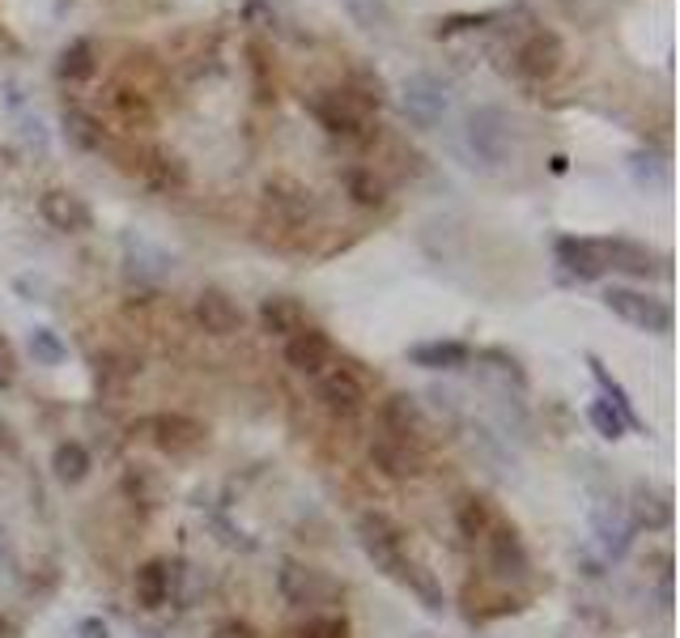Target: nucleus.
I'll use <instances>...</instances> for the list:
<instances>
[{
    "label": "nucleus",
    "mask_w": 680,
    "mask_h": 638,
    "mask_svg": "<svg viewBox=\"0 0 680 638\" xmlns=\"http://www.w3.org/2000/svg\"><path fill=\"white\" fill-rule=\"evenodd\" d=\"M111 103H115V112H119V119H124V124H140V128H145V124H149V119H154V107H149V98H145V94H136V90H115V98H111Z\"/></svg>",
    "instance_id": "obj_34"
},
{
    "label": "nucleus",
    "mask_w": 680,
    "mask_h": 638,
    "mask_svg": "<svg viewBox=\"0 0 680 638\" xmlns=\"http://www.w3.org/2000/svg\"><path fill=\"white\" fill-rule=\"evenodd\" d=\"M490 566L498 579H527V571H532V557H527V545H523V536H519L511 524H493L490 532Z\"/></svg>",
    "instance_id": "obj_12"
},
{
    "label": "nucleus",
    "mask_w": 680,
    "mask_h": 638,
    "mask_svg": "<svg viewBox=\"0 0 680 638\" xmlns=\"http://www.w3.org/2000/svg\"><path fill=\"white\" fill-rule=\"evenodd\" d=\"M124 260H128V278L136 281H163L170 273V255L133 234H124Z\"/></svg>",
    "instance_id": "obj_22"
},
{
    "label": "nucleus",
    "mask_w": 680,
    "mask_h": 638,
    "mask_svg": "<svg viewBox=\"0 0 680 638\" xmlns=\"http://www.w3.org/2000/svg\"><path fill=\"white\" fill-rule=\"evenodd\" d=\"M260 328L269 336H281V341H290V336H299L306 328V311H302L299 299H290V294H269L264 303H260Z\"/></svg>",
    "instance_id": "obj_18"
},
{
    "label": "nucleus",
    "mask_w": 680,
    "mask_h": 638,
    "mask_svg": "<svg viewBox=\"0 0 680 638\" xmlns=\"http://www.w3.org/2000/svg\"><path fill=\"white\" fill-rule=\"evenodd\" d=\"M502 13L498 9H485V13H451V18H442L435 27L438 39H451V34H463V30H477V27H490V22H498Z\"/></svg>",
    "instance_id": "obj_35"
},
{
    "label": "nucleus",
    "mask_w": 680,
    "mask_h": 638,
    "mask_svg": "<svg viewBox=\"0 0 680 638\" xmlns=\"http://www.w3.org/2000/svg\"><path fill=\"white\" fill-rule=\"evenodd\" d=\"M566 64V43L557 30H532L515 48V73L523 82H553Z\"/></svg>",
    "instance_id": "obj_6"
},
{
    "label": "nucleus",
    "mask_w": 680,
    "mask_h": 638,
    "mask_svg": "<svg viewBox=\"0 0 680 638\" xmlns=\"http://www.w3.org/2000/svg\"><path fill=\"white\" fill-rule=\"evenodd\" d=\"M463 149L472 154V163L477 167H502V163H511V154H515V133H511V119L502 107H477V112H468L463 119Z\"/></svg>",
    "instance_id": "obj_2"
},
{
    "label": "nucleus",
    "mask_w": 680,
    "mask_h": 638,
    "mask_svg": "<svg viewBox=\"0 0 680 638\" xmlns=\"http://www.w3.org/2000/svg\"><path fill=\"white\" fill-rule=\"evenodd\" d=\"M456 527H460L463 541H477V536H485V532L493 527L490 502H485V499H468L460 506V515H456Z\"/></svg>",
    "instance_id": "obj_32"
},
{
    "label": "nucleus",
    "mask_w": 680,
    "mask_h": 638,
    "mask_svg": "<svg viewBox=\"0 0 680 638\" xmlns=\"http://www.w3.org/2000/svg\"><path fill=\"white\" fill-rule=\"evenodd\" d=\"M332 358H336V349H332L327 333H320V328H302L299 336L285 341V362L299 375H315L320 379L327 366H332Z\"/></svg>",
    "instance_id": "obj_16"
},
{
    "label": "nucleus",
    "mask_w": 680,
    "mask_h": 638,
    "mask_svg": "<svg viewBox=\"0 0 680 638\" xmlns=\"http://www.w3.org/2000/svg\"><path fill=\"white\" fill-rule=\"evenodd\" d=\"M94 73H98V56H94V43H90V39H73V43L60 48V56H55V77L64 85H85Z\"/></svg>",
    "instance_id": "obj_21"
},
{
    "label": "nucleus",
    "mask_w": 680,
    "mask_h": 638,
    "mask_svg": "<svg viewBox=\"0 0 680 638\" xmlns=\"http://www.w3.org/2000/svg\"><path fill=\"white\" fill-rule=\"evenodd\" d=\"M140 175H145V184L154 188V192H184L188 188V163L179 158V154H170V149H149L145 154V163H140Z\"/></svg>",
    "instance_id": "obj_19"
},
{
    "label": "nucleus",
    "mask_w": 680,
    "mask_h": 638,
    "mask_svg": "<svg viewBox=\"0 0 680 638\" xmlns=\"http://www.w3.org/2000/svg\"><path fill=\"white\" fill-rule=\"evenodd\" d=\"M52 472L64 481V485H77L90 477V451L82 443H73V439H64V443H55L52 451Z\"/></svg>",
    "instance_id": "obj_29"
},
{
    "label": "nucleus",
    "mask_w": 680,
    "mask_h": 638,
    "mask_svg": "<svg viewBox=\"0 0 680 638\" xmlns=\"http://www.w3.org/2000/svg\"><path fill=\"white\" fill-rule=\"evenodd\" d=\"M375 107L379 103L370 94L354 90V85H345V90H320L311 98V115L320 119V128H324L327 137L349 140V145H366V140L375 137Z\"/></svg>",
    "instance_id": "obj_1"
},
{
    "label": "nucleus",
    "mask_w": 680,
    "mask_h": 638,
    "mask_svg": "<svg viewBox=\"0 0 680 638\" xmlns=\"http://www.w3.org/2000/svg\"><path fill=\"white\" fill-rule=\"evenodd\" d=\"M13 379H18V354H13V345L0 336V391L13 388Z\"/></svg>",
    "instance_id": "obj_38"
},
{
    "label": "nucleus",
    "mask_w": 680,
    "mask_h": 638,
    "mask_svg": "<svg viewBox=\"0 0 680 638\" xmlns=\"http://www.w3.org/2000/svg\"><path fill=\"white\" fill-rule=\"evenodd\" d=\"M400 107L417 128H438L451 112V94L435 73H412L400 82Z\"/></svg>",
    "instance_id": "obj_8"
},
{
    "label": "nucleus",
    "mask_w": 680,
    "mask_h": 638,
    "mask_svg": "<svg viewBox=\"0 0 680 638\" xmlns=\"http://www.w3.org/2000/svg\"><path fill=\"white\" fill-rule=\"evenodd\" d=\"M379 430L396 435V439H408V443H421L426 435V417H421V405L408 396V391H396L387 396L379 409Z\"/></svg>",
    "instance_id": "obj_17"
},
{
    "label": "nucleus",
    "mask_w": 680,
    "mask_h": 638,
    "mask_svg": "<svg viewBox=\"0 0 680 638\" xmlns=\"http://www.w3.org/2000/svg\"><path fill=\"white\" fill-rule=\"evenodd\" d=\"M213 638H260L255 635V626L251 621H239V617H226L218 630H213Z\"/></svg>",
    "instance_id": "obj_40"
},
{
    "label": "nucleus",
    "mask_w": 680,
    "mask_h": 638,
    "mask_svg": "<svg viewBox=\"0 0 680 638\" xmlns=\"http://www.w3.org/2000/svg\"><path fill=\"white\" fill-rule=\"evenodd\" d=\"M22 137H27V145H34L39 154H48V128H43L39 115H27V119H22Z\"/></svg>",
    "instance_id": "obj_39"
},
{
    "label": "nucleus",
    "mask_w": 680,
    "mask_h": 638,
    "mask_svg": "<svg viewBox=\"0 0 680 638\" xmlns=\"http://www.w3.org/2000/svg\"><path fill=\"white\" fill-rule=\"evenodd\" d=\"M345 188H349V196H354V205H362V209H379L383 200H387V192H383V184L375 179V170H345Z\"/></svg>",
    "instance_id": "obj_31"
},
{
    "label": "nucleus",
    "mask_w": 680,
    "mask_h": 638,
    "mask_svg": "<svg viewBox=\"0 0 680 638\" xmlns=\"http://www.w3.org/2000/svg\"><path fill=\"white\" fill-rule=\"evenodd\" d=\"M27 349H30V358L39 362V366H60V362L69 358V345L60 341L55 328H30Z\"/></svg>",
    "instance_id": "obj_30"
},
{
    "label": "nucleus",
    "mask_w": 680,
    "mask_h": 638,
    "mask_svg": "<svg viewBox=\"0 0 680 638\" xmlns=\"http://www.w3.org/2000/svg\"><path fill=\"white\" fill-rule=\"evenodd\" d=\"M408 362L421 370H460L472 362V349L463 341H421L408 349Z\"/></svg>",
    "instance_id": "obj_20"
},
{
    "label": "nucleus",
    "mask_w": 680,
    "mask_h": 638,
    "mask_svg": "<svg viewBox=\"0 0 680 638\" xmlns=\"http://www.w3.org/2000/svg\"><path fill=\"white\" fill-rule=\"evenodd\" d=\"M264 196H269V209H276L285 222H302L311 213V192L299 188V184H290V179H272Z\"/></svg>",
    "instance_id": "obj_27"
},
{
    "label": "nucleus",
    "mask_w": 680,
    "mask_h": 638,
    "mask_svg": "<svg viewBox=\"0 0 680 638\" xmlns=\"http://www.w3.org/2000/svg\"><path fill=\"white\" fill-rule=\"evenodd\" d=\"M587 366H592V379L599 384V391H604V405H613L617 414H621V421H626V430H642V421H638V414H634V405H629V391L608 375V366L599 358H587Z\"/></svg>",
    "instance_id": "obj_28"
},
{
    "label": "nucleus",
    "mask_w": 680,
    "mask_h": 638,
    "mask_svg": "<svg viewBox=\"0 0 680 638\" xmlns=\"http://www.w3.org/2000/svg\"><path fill=\"white\" fill-rule=\"evenodd\" d=\"M39 213L60 234H85V230H94V209L85 205V196L69 192V188H48V192L39 196Z\"/></svg>",
    "instance_id": "obj_10"
},
{
    "label": "nucleus",
    "mask_w": 680,
    "mask_h": 638,
    "mask_svg": "<svg viewBox=\"0 0 680 638\" xmlns=\"http://www.w3.org/2000/svg\"><path fill=\"white\" fill-rule=\"evenodd\" d=\"M557 264L571 273L574 281H599L608 273V255H604V239H587V234H562L557 243Z\"/></svg>",
    "instance_id": "obj_11"
},
{
    "label": "nucleus",
    "mask_w": 680,
    "mask_h": 638,
    "mask_svg": "<svg viewBox=\"0 0 680 638\" xmlns=\"http://www.w3.org/2000/svg\"><path fill=\"white\" fill-rule=\"evenodd\" d=\"M596 532L599 541H604V550L608 557H621L629 550V541H634V520H626L617 506H596Z\"/></svg>",
    "instance_id": "obj_26"
},
{
    "label": "nucleus",
    "mask_w": 680,
    "mask_h": 638,
    "mask_svg": "<svg viewBox=\"0 0 680 638\" xmlns=\"http://www.w3.org/2000/svg\"><path fill=\"white\" fill-rule=\"evenodd\" d=\"M604 306L617 315V320H626L629 328H638V333H672V306L663 303V299H655L647 290H629V285H608L604 290Z\"/></svg>",
    "instance_id": "obj_4"
},
{
    "label": "nucleus",
    "mask_w": 680,
    "mask_h": 638,
    "mask_svg": "<svg viewBox=\"0 0 680 638\" xmlns=\"http://www.w3.org/2000/svg\"><path fill=\"white\" fill-rule=\"evenodd\" d=\"M60 124H64V137H69V145L73 149H82V154H98L103 149V124L94 119L90 112H82V107H64V115H60Z\"/></svg>",
    "instance_id": "obj_25"
},
{
    "label": "nucleus",
    "mask_w": 680,
    "mask_h": 638,
    "mask_svg": "<svg viewBox=\"0 0 680 638\" xmlns=\"http://www.w3.org/2000/svg\"><path fill=\"white\" fill-rule=\"evenodd\" d=\"M276 587H281V596H285L290 605H299V609L336 605V600H341V583L327 579L324 571H315V566H302V562H281Z\"/></svg>",
    "instance_id": "obj_7"
},
{
    "label": "nucleus",
    "mask_w": 680,
    "mask_h": 638,
    "mask_svg": "<svg viewBox=\"0 0 680 638\" xmlns=\"http://www.w3.org/2000/svg\"><path fill=\"white\" fill-rule=\"evenodd\" d=\"M370 464L387 477H396V481H408V477H417L421 472V447L408 443V439H396V435H387L379 430L375 439H370Z\"/></svg>",
    "instance_id": "obj_14"
},
{
    "label": "nucleus",
    "mask_w": 680,
    "mask_h": 638,
    "mask_svg": "<svg viewBox=\"0 0 680 638\" xmlns=\"http://www.w3.org/2000/svg\"><path fill=\"white\" fill-rule=\"evenodd\" d=\"M604 255H608V269L613 273H626V278H659L668 273V260L655 255L647 243H634V239H604Z\"/></svg>",
    "instance_id": "obj_15"
},
{
    "label": "nucleus",
    "mask_w": 680,
    "mask_h": 638,
    "mask_svg": "<svg viewBox=\"0 0 680 638\" xmlns=\"http://www.w3.org/2000/svg\"><path fill=\"white\" fill-rule=\"evenodd\" d=\"M341 4H345V13L354 18V27H362V30L391 27V9H387V0H341Z\"/></svg>",
    "instance_id": "obj_33"
},
{
    "label": "nucleus",
    "mask_w": 680,
    "mask_h": 638,
    "mask_svg": "<svg viewBox=\"0 0 680 638\" xmlns=\"http://www.w3.org/2000/svg\"><path fill=\"white\" fill-rule=\"evenodd\" d=\"M77 638H111L107 621L103 617H82L77 621Z\"/></svg>",
    "instance_id": "obj_41"
},
{
    "label": "nucleus",
    "mask_w": 680,
    "mask_h": 638,
    "mask_svg": "<svg viewBox=\"0 0 680 638\" xmlns=\"http://www.w3.org/2000/svg\"><path fill=\"white\" fill-rule=\"evenodd\" d=\"M136 600H140V609H163L170 600V562L154 557L136 571Z\"/></svg>",
    "instance_id": "obj_23"
},
{
    "label": "nucleus",
    "mask_w": 680,
    "mask_h": 638,
    "mask_svg": "<svg viewBox=\"0 0 680 638\" xmlns=\"http://www.w3.org/2000/svg\"><path fill=\"white\" fill-rule=\"evenodd\" d=\"M315 396L332 417H357L366 409V384H362V375L354 366H327L320 375Z\"/></svg>",
    "instance_id": "obj_9"
},
{
    "label": "nucleus",
    "mask_w": 680,
    "mask_h": 638,
    "mask_svg": "<svg viewBox=\"0 0 680 638\" xmlns=\"http://www.w3.org/2000/svg\"><path fill=\"white\" fill-rule=\"evenodd\" d=\"M196 324L209 336H234L243 328V306L234 303L226 290H218V285H205L196 294Z\"/></svg>",
    "instance_id": "obj_13"
},
{
    "label": "nucleus",
    "mask_w": 680,
    "mask_h": 638,
    "mask_svg": "<svg viewBox=\"0 0 680 638\" xmlns=\"http://www.w3.org/2000/svg\"><path fill=\"white\" fill-rule=\"evenodd\" d=\"M587 421L599 430V439H613V443H617V439L626 435V421H621V414H617L613 405H604V400H596V405L587 409Z\"/></svg>",
    "instance_id": "obj_36"
},
{
    "label": "nucleus",
    "mask_w": 680,
    "mask_h": 638,
    "mask_svg": "<svg viewBox=\"0 0 680 638\" xmlns=\"http://www.w3.org/2000/svg\"><path fill=\"white\" fill-rule=\"evenodd\" d=\"M133 435L140 439H149V443L166 451V456H191V451H200L205 439H209V430H205V421H196L188 414H149L140 417L133 426Z\"/></svg>",
    "instance_id": "obj_5"
},
{
    "label": "nucleus",
    "mask_w": 680,
    "mask_h": 638,
    "mask_svg": "<svg viewBox=\"0 0 680 638\" xmlns=\"http://www.w3.org/2000/svg\"><path fill=\"white\" fill-rule=\"evenodd\" d=\"M0 638H9V621L4 617H0Z\"/></svg>",
    "instance_id": "obj_42"
},
{
    "label": "nucleus",
    "mask_w": 680,
    "mask_h": 638,
    "mask_svg": "<svg viewBox=\"0 0 680 638\" xmlns=\"http://www.w3.org/2000/svg\"><path fill=\"white\" fill-rule=\"evenodd\" d=\"M294 638H349V621L345 617H311Z\"/></svg>",
    "instance_id": "obj_37"
},
{
    "label": "nucleus",
    "mask_w": 680,
    "mask_h": 638,
    "mask_svg": "<svg viewBox=\"0 0 680 638\" xmlns=\"http://www.w3.org/2000/svg\"><path fill=\"white\" fill-rule=\"evenodd\" d=\"M357 545H362V554L375 562V571H383L387 579H396L400 571H405V532L400 524L391 520V515H383V511H362L357 515Z\"/></svg>",
    "instance_id": "obj_3"
},
{
    "label": "nucleus",
    "mask_w": 680,
    "mask_h": 638,
    "mask_svg": "<svg viewBox=\"0 0 680 638\" xmlns=\"http://www.w3.org/2000/svg\"><path fill=\"white\" fill-rule=\"evenodd\" d=\"M396 583H400V587H408V592H412V596H417V600H421V605H426L430 613H442V609H447L442 583H438V579H435V571H426L421 562H412V557H408L405 571L396 575Z\"/></svg>",
    "instance_id": "obj_24"
}]
</instances>
